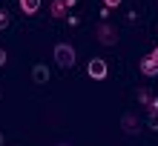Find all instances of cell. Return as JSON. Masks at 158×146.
I'll return each instance as SVG.
<instances>
[{
  "label": "cell",
  "mask_w": 158,
  "mask_h": 146,
  "mask_svg": "<svg viewBox=\"0 0 158 146\" xmlns=\"http://www.w3.org/2000/svg\"><path fill=\"white\" fill-rule=\"evenodd\" d=\"M55 63H58L60 69H72L75 66V49H72L69 43H58V46H55Z\"/></svg>",
  "instance_id": "cell-1"
},
{
  "label": "cell",
  "mask_w": 158,
  "mask_h": 146,
  "mask_svg": "<svg viewBox=\"0 0 158 146\" xmlns=\"http://www.w3.org/2000/svg\"><path fill=\"white\" fill-rule=\"evenodd\" d=\"M95 37H98V43H104V46H115V43H118V29L104 20V23H98Z\"/></svg>",
  "instance_id": "cell-2"
},
{
  "label": "cell",
  "mask_w": 158,
  "mask_h": 146,
  "mask_svg": "<svg viewBox=\"0 0 158 146\" xmlns=\"http://www.w3.org/2000/svg\"><path fill=\"white\" fill-rule=\"evenodd\" d=\"M86 72H89V77H95V80H104V77H106V60H101V57H92V60H89V66H86Z\"/></svg>",
  "instance_id": "cell-3"
},
{
  "label": "cell",
  "mask_w": 158,
  "mask_h": 146,
  "mask_svg": "<svg viewBox=\"0 0 158 146\" xmlns=\"http://www.w3.org/2000/svg\"><path fill=\"white\" fill-rule=\"evenodd\" d=\"M138 126H141V123H138L135 112H124V115H121V129H124L127 135H138Z\"/></svg>",
  "instance_id": "cell-4"
},
{
  "label": "cell",
  "mask_w": 158,
  "mask_h": 146,
  "mask_svg": "<svg viewBox=\"0 0 158 146\" xmlns=\"http://www.w3.org/2000/svg\"><path fill=\"white\" fill-rule=\"evenodd\" d=\"M138 69H141V75H144V77H155V75H158V60L152 57V54H147V57H141Z\"/></svg>",
  "instance_id": "cell-5"
},
{
  "label": "cell",
  "mask_w": 158,
  "mask_h": 146,
  "mask_svg": "<svg viewBox=\"0 0 158 146\" xmlns=\"http://www.w3.org/2000/svg\"><path fill=\"white\" fill-rule=\"evenodd\" d=\"M49 12H52V17H66V12H69V0H52Z\"/></svg>",
  "instance_id": "cell-6"
},
{
  "label": "cell",
  "mask_w": 158,
  "mask_h": 146,
  "mask_svg": "<svg viewBox=\"0 0 158 146\" xmlns=\"http://www.w3.org/2000/svg\"><path fill=\"white\" fill-rule=\"evenodd\" d=\"M32 80H35V83H46V80H49V69H46V63L32 66Z\"/></svg>",
  "instance_id": "cell-7"
},
{
  "label": "cell",
  "mask_w": 158,
  "mask_h": 146,
  "mask_svg": "<svg viewBox=\"0 0 158 146\" xmlns=\"http://www.w3.org/2000/svg\"><path fill=\"white\" fill-rule=\"evenodd\" d=\"M40 9V0H20V12L23 14H38Z\"/></svg>",
  "instance_id": "cell-8"
},
{
  "label": "cell",
  "mask_w": 158,
  "mask_h": 146,
  "mask_svg": "<svg viewBox=\"0 0 158 146\" xmlns=\"http://www.w3.org/2000/svg\"><path fill=\"white\" fill-rule=\"evenodd\" d=\"M138 103H141V106H150V103H152V97H150L147 89H138Z\"/></svg>",
  "instance_id": "cell-9"
},
{
  "label": "cell",
  "mask_w": 158,
  "mask_h": 146,
  "mask_svg": "<svg viewBox=\"0 0 158 146\" xmlns=\"http://www.w3.org/2000/svg\"><path fill=\"white\" fill-rule=\"evenodd\" d=\"M147 126H150V129H155V132H158V112H152L150 117H147Z\"/></svg>",
  "instance_id": "cell-10"
},
{
  "label": "cell",
  "mask_w": 158,
  "mask_h": 146,
  "mask_svg": "<svg viewBox=\"0 0 158 146\" xmlns=\"http://www.w3.org/2000/svg\"><path fill=\"white\" fill-rule=\"evenodd\" d=\"M6 26H9V12L0 9V29H6Z\"/></svg>",
  "instance_id": "cell-11"
},
{
  "label": "cell",
  "mask_w": 158,
  "mask_h": 146,
  "mask_svg": "<svg viewBox=\"0 0 158 146\" xmlns=\"http://www.w3.org/2000/svg\"><path fill=\"white\" fill-rule=\"evenodd\" d=\"M104 6L106 9H115V6H121V0H104Z\"/></svg>",
  "instance_id": "cell-12"
},
{
  "label": "cell",
  "mask_w": 158,
  "mask_h": 146,
  "mask_svg": "<svg viewBox=\"0 0 158 146\" xmlns=\"http://www.w3.org/2000/svg\"><path fill=\"white\" fill-rule=\"evenodd\" d=\"M147 109H150V115H152V112H158V97H155V100H152V103L147 106Z\"/></svg>",
  "instance_id": "cell-13"
},
{
  "label": "cell",
  "mask_w": 158,
  "mask_h": 146,
  "mask_svg": "<svg viewBox=\"0 0 158 146\" xmlns=\"http://www.w3.org/2000/svg\"><path fill=\"white\" fill-rule=\"evenodd\" d=\"M3 66H6V52L0 49V69H3Z\"/></svg>",
  "instance_id": "cell-14"
},
{
  "label": "cell",
  "mask_w": 158,
  "mask_h": 146,
  "mask_svg": "<svg viewBox=\"0 0 158 146\" xmlns=\"http://www.w3.org/2000/svg\"><path fill=\"white\" fill-rule=\"evenodd\" d=\"M152 57H155V60H158V46H155V52H152Z\"/></svg>",
  "instance_id": "cell-15"
},
{
  "label": "cell",
  "mask_w": 158,
  "mask_h": 146,
  "mask_svg": "<svg viewBox=\"0 0 158 146\" xmlns=\"http://www.w3.org/2000/svg\"><path fill=\"white\" fill-rule=\"evenodd\" d=\"M0 146H3V132H0Z\"/></svg>",
  "instance_id": "cell-16"
},
{
  "label": "cell",
  "mask_w": 158,
  "mask_h": 146,
  "mask_svg": "<svg viewBox=\"0 0 158 146\" xmlns=\"http://www.w3.org/2000/svg\"><path fill=\"white\" fill-rule=\"evenodd\" d=\"M55 146H69V143H55Z\"/></svg>",
  "instance_id": "cell-17"
}]
</instances>
